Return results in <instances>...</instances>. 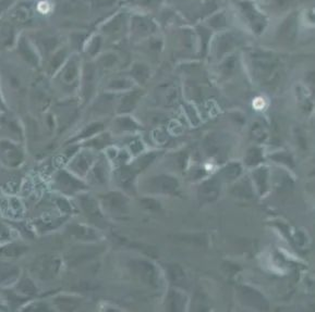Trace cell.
<instances>
[{
	"label": "cell",
	"mask_w": 315,
	"mask_h": 312,
	"mask_svg": "<svg viewBox=\"0 0 315 312\" xmlns=\"http://www.w3.org/2000/svg\"><path fill=\"white\" fill-rule=\"evenodd\" d=\"M62 267V258L58 255L45 254L34 259L31 264L30 273L34 279L50 282L58 277Z\"/></svg>",
	"instance_id": "6da1fadb"
},
{
	"label": "cell",
	"mask_w": 315,
	"mask_h": 312,
	"mask_svg": "<svg viewBox=\"0 0 315 312\" xmlns=\"http://www.w3.org/2000/svg\"><path fill=\"white\" fill-rule=\"evenodd\" d=\"M251 67L254 76L263 83H271L277 73V60L269 52L255 49L250 52Z\"/></svg>",
	"instance_id": "7a4b0ae2"
},
{
	"label": "cell",
	"mask_w": 315,
	"mask_h": 312,
	"mask_svg": "<svg viewBox=\"0 0 315 312\" xmlns=\"http://www.w3.org/2000/svg\"><path fill=\"white\" fill-rule=\"evenodd\" d=\"M53 187L65 196H77L89 190V185L82 178L70 172L67 168L55 173L53 177Z\"/></svg>",
	"instance_id": "3957f363"
},
{
	"label": "cell",
	"mask_w": 315,
	"mask_h": 312,
	"mask_svg": "<svg viewBox=\"0 0 315 312\" xmlns=\"http://www.w3.org/2000/svg\"><path fill=\"white\" fill-rule=\"evenodd\" d=\"M102 209L108 217L123 220L130 214L129 198L120 191H109L100 197Z\"/></svg>",
	"instance_id": "277c9868"
},
{
	"label": "cell",
	"mask_w": 315,
	"mask_h": 312,
	"mask_svg": "<svg viewBox=\"0 0 315 312\" xmlns=\"http://www.w3.org/2000/svg\"><path fill=\"white\" fill-rule=\"evenodd\" d=\"M81 211L88 219L90 224L96 228H106L108 221L99 201L89 192H81L76 196Z\"/></svg>",
	"instance_id": "5b68a950"
},
{
	"label": "cell",
	"mask_w": 315,
	"mask_h": 312,
	"mask_svg": "<svg viewBox=\"0 0 315 312\" xmlns=\"http://www.w3.org/2000/svg\"><path fill=\"white\" fill-rule=\"evenodd\" d=\"M25 162V150L20 141L0 137V163L8 169H18Z\"/></svg>",
	"instance_id": "8992f818"
},
{
	"label": "cell",
	"mask_w": 315,
	"mask_h": 312,
	"mask_svg": "<svg viewBox=\"0 0 315 312\" xmlns=\"http://www.w3.org/2000/svg\"><path fill=\"white\" fill-rule=\"evenodd\" d=\"M130 268L136 277L140 278L145 285L152 288H159L162 286V278L158 269L155 264L146 259L135 258L130 262Z\"/></svg>",
	"instance_id": "52a82bcc"
},
{
	"label": "cell",
	"mask_w": 315,
	"mask_h": 312,
	"mask_svg": "<svg viewBox=\"0 0 315 312\" xmlns=\"http://www.w3.org/2000/svg\"><path fill=\"white\" fill-rule=\"evenodd\" d=\"M96 159L97 158H95V155L92 150L82 149L70 158L67 169L74 174V175L79 176L80 178H83L88 175L89 171L93 167Z\"/></svg>",
	"instance_id": "ba28073f"
},
{
	"label": "cell",
	"mask_w": 315,
	"mask_h": 312,
	"mask_svg": "<svg viewBox=\"0 0 315 312\" xmlns=\"http://www.w3.org/2000/svg\"><path fill=\"white\" fill-rule=\"evenodd\" d=\"M239 297L241 301L245 306L251 307V308L257 309L259 311H266L269 308V304L262 293H259L258 290L250 286H240L239 290Z\"/></svg>",
	"instance_id": "9c48e42d"
},
{
	"label": "cell",
	"mask_w": 315,
	"mask_h": 312,
	"mask_svg": "<svg viewBox=\"0 0 315 312\" xmlns=\"http://www.w3.org/2000/svg\"><path fill=\"white\" fill-rule=\"evenodd\" d=\"M148 188L152 192L164 195H173L179 191V182L176 177L162 174L148 181Z\"/></svg>",
	"instance_id": "30bf717a"
},
{
	"label": "cell",
	"mask_w": 315,
	"mask_h": 312,
	"mask_svg": "<svg viewBox=\"0 0 315 312\" xmlns=\"http://www.w3.org/2000/svg\"><path fill=\"white\" fill-rule=\"evenodd\" d=\"M100 252H102V247L99 246L86 245L75 247V248H73L69 251L67 262L70 267H76V265L85 263L86 261L93 259L94 257L99 255Z\"/></svg>",
	"instance_id": "8fae6325"
},
{
	"label": "cell",
	"mask_w": 315,
	"mask_h": 312,
	"mask_svg": "<svg viewBox=\"0 0 315 312\" xmlns=\"http://www.w3.org/2000/svg\"><path fill=\"white\" fill-rule=\"evenodd\" d=\"M85 177L86 181L94 186L106 185L109 181V167L106 159L97 158Z\"/></svg>",
	"instance_id": "7c38bea8"
},
{
	"label": "cell",
	"mask_w": 315,
	"mask_h": 312,
	"mask_svg": "<svg viewBox=\"0 0 315 312\" xmlns=\"http://www.w3.org/2000/svg\"><path fill=\"white\" fill-rule=\"evenodd\" d=\"M222 184L219 178L213 176L201 183L198 190L199 200L202 204L214 203L221 195Z\"/></svg>",
	"instance_id": "4fadbf2b"
},
{
	"label": "cell",
	"mask_w": 315,
	"mask_h": 312,
	"mask_svg": "<svg viewBox=\"0 0 315 312\" xmlns=\"http://www.w3.org/2000/svg\"><path fill=\"white\" fill-rule=\"evenodd\" d=\"M68 232L75 240L83 242L85 244H88V243L90 244V243L97 242L100 240L99 233L96 227L84 225V224L73 223L68 227Z\"/></svg>",
	"instance_id": "5bb4252c"
},
{
	"label": "cell",
	"mask_w": 315,
	"mask_h": 312,
	"mask_svg": "<svg viewBox=\"0 0 315 312\" xmlns=\"http://www.w3.org/2000/svg\"><path fill=\"white\" fill-rule=\"evenodd\" d=\"M239 6L241 10L244 13L246 19L250 22L251 27L254 30L257 34H259L264 30V27L266 25L265 17H264L261 13L257 11V9L251 2L248 1H242L239 2Z\"/></svg>",
	"instance_id": "9a60e30c"
},
{
	"label": "cell",
	"mask_w": 315,
	"mask_h": 312,
	"mask_svg": "<svg viewBox=\"0 0 315 312\" xmlns=\"http://www.w3.org/2000/svg\"><path fill=\"white\" fill-rule=\"evenodd\" d=\"M296 29H298V24H296V16L292 15L280 25L277 33V37L286 44L294 42L296 35Z\"/></svg>",
	"instance_id": "2e32d148"
},
{
	"label": "cell",
	"mask_w": 315,
	"mask_h": 312,
	"mask_svg": "<svg viewBox=\"0 0 315 312\" xmlns=\"http://www.w3.org/2000/svg\"><path fill=\"white\" fill-rule=\"evenodd\" d=\"M136 175L135 170L131 166H125L122 164L116 170L115 172V180L117 184L119 185L123 190H129L132 187L134 183V178Z\"/></svg>",
	"instance_id": "e0dca14e"
},
{
	"label": "cell",
	"mask_w": 315,
	"mask_h": 312,
	"mask_svg": "<svg viewBox=\"0 0 315 312\" xmlns=\"http://www.w3.org/2000/svg\"><path fill=\"white\" fill-rule=\"evenodd\" d=\"M186 297L177 290L169 291L166 299V309L170 312H180L185 309Z\"/></svg>",
	"instance_id": "ac0fdd59"
},
{
	"label": "cell",
	"mask_w": 315,
	"mask_h": 312,
	"mask_svg": "<svg viewBox=\"0 0 315 312\" xmlns=\"http://www.w3.org/2000/svg\"><path fill=\"white\" fill-rule=\"evenodd\" d=\"M158 102L161 103L164 107L171 108L176 105L178 103V91L176 86L172 84H167L159 88L157 95Z\"/></svg>",
	"instance_id": "d6986e66"
},
{
	"label": "cell",
	"mask_w": 315,
	"mask_h": 312,
	"mask_svg": "<svg viewBox=\"0 0 315 312\" xmlns=\"http://www.w3.org/2000/svg\"><path fill=\"white\" fill-rule=\"evenodd\" d=\"M252 178L259 195H265L269 188V172L267 168L259 167L252 173Z\"/></svg>",
	"instance_id": "ffe728a7"
},
{
	"label": "cell",
	"mask_w": 315,
	"mask_h": 312,
	"mask_svg": "<svg viewBox=\"0 0 315 312\" xmlns=\"http://www.w3.org/2000/svg\"><path fill=\"white\" fill-rule=\"evenodd\" d=\"M167 274L169 281L175 286L178 287H185L188 285V278L185 270L179 264L171 263L167 265Z\"/></svg>",
	"instance_id": "44dd1931"
},
{
	"label": "cell",
	"mask_w": 315,
	"mask_h": 312,
	"mask_svg": "<svg viewBox=\"0 0 315 312\" xmlns=\"http://www.w3.org/2000/svg\"><path fill=\"white\" fill-rule=\"evenodd\" d=\"M204 149L206 154L211 157L219 156L223 150V140L219 135L212 134L209 135L204 143Z\"/></svg>",
	"instance_id": "7402d4cb"
},
{
	"label": "cell",
	"mask_w": 315,
	"mask_h": 312,
	"mask_svg": "<svg viewBox=\"0 0 315 312\" xmlns=\"http://www.w3.org/2000/svg\"><path fill=\"white\" fill-rule=\"evenodd\" d=\"M17 291L23 296L36 295L37 294V287H36L34 278L30 277V275L24 274L17 283Z\"/></svg>",
	"instance_id": "603a6c76"
},
{
	"label": "cell",
	"mask_w": 315,
	"mask_h": 312,
	"mask_svg": "<svg viewBox=\"0 0 315 312\" xmlns=\"http://www.w3.org/2000/svg\"><path fill=\"white\" fill-rule=\"evenodd\" d=\"M232 192H234L235 196L241 199L250 200L254 197L253 186L248 178H243V180L236 183V185L232 188Z\"/></svg>",
	"instance_id": "cb8c5ba5"
},
{
	"label": "cell",
	"mask_w": 315,
	"mask_h": 312,
	"mask_svg": "<svg viewBox=\"0 0 315 312\" xmlns=\"http://www.w3.org/2000/svg\"><path fill=\"white\" fill-rule=\"evenodd\" d=\"M54 304L58 307L59 310L62 311H73L75 310L81 304L80 298L74 296H57L54 298Z\"/></svg>",
	"instance_id": "d4e9b609"
},
{
	"label": "cell",
	"mask_w": 315,
	"mask_h": 312,
	"mask_svg": "<svg viewBox=\"0 0 315 312\" xmlns=\"http://www.w3.org/2000/svg\"><path fill=\"white\" fill-rule=\"evenodd\" d=\"M103 130H104L103 124H100V123H93V124H90L89 126H86L80 134H77L75 137H73L71 140L68 141V144H73L79 140H88L89 139H92L93 136L99 134Z\"/></svg>",
	"instance_id": "484cf974"
},
{
	"label": "cell",
	"mask_w": 315,
	"mask_h": 312,
	"mask_svg": "<svg viewBox=\"0 0 315 312\" xmlns=\"http://www.w3.org/2000/svg\"><path fill=\"white\" fill-rule=\"evenodd\" d=\"M95 79H96V74H95V69L92 64H88L84 72V97L85 99H90L91 95H92L94 90L95 85Z\"/></svg>",
	"instance_id": "4316f807"
},
{
	"label": "cell",
	"mask_w": 315,
	"mask_h": 312,
	"mask_svg": "<svg viewBox=\"0 0 315 312\" xmlns=\"http://www.w3.org/2000/svg\"><path fill=\"white\" fill-rule=\"evenodd\" d=\"M133 29L136 34L148 35L155 31V25L152 21H149L142 17H136L133 20Z\"/></svg>",
	"instance_id": "83f0119b"
},
{
	"label": "cell",
	"mask_w": 315,
	"mask_h": 312,
	"mask_svg": "<svg viewBox=\"0 0 315 312\" xmlns=\"http://www.w3.org/2000/svg\"><path fill=\"white\" fill-rule=\"evenodd\" d=\"M140 97H141V94L139 91H132V93L126 95L125 97L122 98L121 104L119 105V112L127 113L132 111V110L135 108L136 104H138Z\"/></svg>",
	"instance_id": "f1b7e54d"
},
{
	"label": "cell",
	"mask_w": 315,
	"mask_h": 312,
	"mask_svg": "<svg viewBox=\"0 0 315 312\" xmlns=\"http://www.w3.org/2000/svg\"><path fill=\"white\" fill-rule=\"evenodd\" d=\"M235 43V37L231 34H222L219 36L217 39V56L219 58L222 57L227 52H229Z\"/></svg>",
	"instance_id": "f546056e"
},
{
	"label": "cell",
	"mask_w": 315,
	"mask_h": 312,
	"mask_svg": "<svg viewBox=\"0 0 315 312\" xmlns=\"http://www.w3.org/2000/svg\"><path fill=\"white\" fill-rule=\"evenodd\" d=\"M263 161V151L259 147H252L248 150L244 162L248 167H257Z\"/></svg>",
	"instance_id": "4dcf8cb0"
},
{
	"label": "cell",
	"mask_w": 315,
	"mask_h": 312,
	"mask_svg": "<svg viewBox=\"0 0 315 312\" xmlns=\"http://www.w3.org/2000/svg\"><path fill=\"white\" fill-rule=\"evenodd\" d=\"M241 172H242V167L238 162H231L227 164L226 167H223L222 170V175L227 178V180L232 181L236 180L240 176Z\"/></svg>",
	"instance_id": "1f68e13d"
},
{
	"label": "cell",
	"mask_w": 315,
	"mask_h": 312,
	"mask_svg": "<svg viewBox=\"0 0 315 312\" xmlns=\"http://www.w3.org/2000/svg\"><path fill=\"white\" fill-rule=\"evenodd\" d=\"M26 250H27V247L23 245L15 246L13 244H9V247L4 246L2 248H0V256L7 257V258L20 257L21 255H23Z\"/></svg>",
	"instance_id": "d6a6232c"
},
{
	"label": "cell",
	"mask_w": 315,
	"mask_h": 312,
	"mask_svg": "<svg viewBox=\"0 0 315 312\" xmlns=\"http://www.w3.org/2000/svg\"><path fill=\"white\" fill-rule=\"evenodd\" d=\"M156 153H149L146 154L142 157H140L136 161H134L133 164H130V166L135 170V172L138 173L139 171H142L146 167H148L150 163L153 162V160L156 158Z\"/></svg>",
	"instance_id": "836d02e7"
},
{
	"label": "cell",
	"mask_w": 315,
	"mask_h": 312,
	"mask_svg": "<svg viewBox=\"0 0 315 312\" xmlns=\"http://www.w3.org/2000/svg\"><path fill=\"white\" fill-rule=\"evenodd\" d=\"M117 128L120 132H133L138 130L139 125L129 117H121L117 120Z\"/></svg>",
	"instance_id": "e575fe53"
},
{
	"label": "cell",
	"mask_w": 315,
	"mask_h": 312,
	"mask_svg": "<svg viewBox=\"0 0 315 312\" xmlns=\"http://www.w3.org/2000/svg\"><path fill=\"white\" fill-rule=\"evenodd\" d=\"M76 75H77V68L74 62H71L69 66L65 69V71H63L61 79L63 83L69 85L75 81Z\"/></svg>",
	"instance_id": "d590c367"
},
{
	"label": "cell",
	"mask_w": 315,
	"mask_h": 312,
	"mask_svg": "<svg viewBox=\"0 0 315 312\" xmlns=\"http://www.w3.org/2000/svg\"><path fill=\"white\" fill-rule=\"evenodd\" d=\"M180 242H184V243H186V244H191V245L202 246L206 244L207 238L204 234H193V235H188V234H185V235L180 237Z\"/></svg>",
	"instance_id": "8d00e7d4"
},
{
	"label": "cell",
	"mask_w": 315,
	"mask_h": 312,
	"mask_svg": "<svg viewBox=\"0 0 315 312\" xmlns=\"http://www.w3.org/2000/svg\"><path fill=\"white\" fill-rule=\"evenodd\" d=\"M132 75H133L134 79L139 81L140 83H144L148 77V67H145L144 64H135L133 69H132Z\"/></svg>",
	"instance_id": "74e56055"
},
{
	"label": "cell",
	"mask_w": 315,
	"mask_h": 312,
	"mask_svg": "<svg viewBox=\"0 0 315 312\" xmlns=\"http://www.w3.org/2000/svg\"><path fill=\"white\" fill-rule=\"evenodd\" d=\"M140 204L144 210L150 212H158L162 209L161 204L153 198H142L140 200Z\"/></svg>",
	"instance_id": "f35d334b"
},
{
	"label": "cell",
	"mask_w": 315,
	"mask_h": 312,
	"mask_svg": "<svg viewBox=\"0 0 315 312\" xmlns=\"http://www.w3.org/2000/svg\"><path fill=\"white\" fill-rule=\"evenodd\" d=\"M267 135L266 128L261 123H255L252 127V136L257 140H264Z\"/></svg>",
	"instance_id": "ab89813d"
},
{
	"label": "cell",
	"mask_w": 315,
	"mask_h": 312,
	"mask_svg": "<svg viewBox=\"0 0 315 312\" xmlns=\"http://www.w3.org/2000/svg\"><path fill=\"white\" fill-rule=\"evenodd\" d=\"M272 159H274L277 162L285 163V164H287V166L294 167V161H292L291 156L287 153H277V154L272 156Z\"/></svg>",
	"instance_id": "60d3db41"
},
{
	"label": "cell",
	"mask_w": 315,
	"mask_h": 312,
	"mask_svg": "<svg viewBox=\"0 0 315 312\" xmlns=\"http://www.w3.org/2000/svg\"><path fill=\"white\" fill-rule=\"evenodd\" d=\"M235 69H236V59L235 57H230L228 58L225 61V63L222 64V71L223 74L228 76V75H231L232 73L235 72Z\"/></svg>",
	"instance_id": "b9f144b4"
},
{
	"label": "cell",
	"mask_w": 315,
	"mask_h": 312,
	"mask_svg": "<svg viewBox=\"0 0 315 312\" xmlns=\"http://www.w3.org/2000/svg\"><path fill=\"white\" fill-rule=\"evenodd\" d=\"M130 85H131L130 82L126 79H118V80H115L109 83V87H111V89L128 88V87H130Z\"/></svg>",
	"instance_id": "7bdbcfd3"
},
{
	"label": "cell",
	"mask_w": 315,
	"mask_h": 312,
	"mask_svg": "<svg viewBox=\"0 0 315 312\" xmlns=\"http://www.w3.org/2000/svg\"><path fill=\"white\" fill-rule=\"evenodd\" d=\"M194 306H199V308H196V311H205V310H208L206 307L204 306H207L206 305V301H205V298L202 295H196L195 299H194Z\"/></svg>",
	"instance_id": "ee69618b"
},
{
	"label": "cell",
	"mask_w": 315,
	"mask_h": 312,
	"mask_svg": "<svg viewBox=\"0 0 315 312\" xmlns=\"http://www.w3.org/2000/svg\"><path fill=\"white\" fill-rule=\"evenodd\" d=\"M211 24L214 27H222L226 24V20L222 15H218L211 20Z\"/></svg>",
	"instance_id": "f6af8a7d"
}]
</instances>
